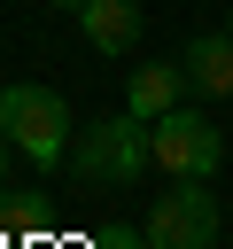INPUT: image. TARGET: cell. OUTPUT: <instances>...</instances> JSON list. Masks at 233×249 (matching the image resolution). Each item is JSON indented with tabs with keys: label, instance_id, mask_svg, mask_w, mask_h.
<instances>
[{
	"label": "cell",
	"instance_id": "obj_1",
	"mask_svg": "<svg viewBox=\"0 0 233 249\" xmlns=\"http://www.w3.org/2000/svg\"><path fill=\"white\" fill-rule=\"evenodd\" d=\"M155 163V148H148V124L124 109V117H101V124H85L78 140H70V171L85 179V187H132L140 171Z\"/></svg>",
	"mask_w": 233,
	"mask_h": 249
},
{
	"label": "cell",
	"instance_id": "obj_2",
	"mask_svg": "<svg viewBox=\"0 0 233 249\" xmlns=\"http://www.w3.org/2000/svg\"><path fill=\"white\" fill-rule=\"evenodd\" d=\"M0 132H8L16 156H31L39 171H54V163L70 156V140H78L54 86H8V93H0Z\"/></svg>",
	"mask_w": 233,
	"mask_h": 249
},
{
	"label": "cell",
	"instance_id": "obj_3",
	"mask_svg": "<svg viewBox=\"0 0 233 249\" xmlns=\"http://www.w3.org/2000/svg\"><path fill=\"white\" fill-rule=\"evenodd\" d=\"M148 148H155V163H163L171 179H210V171L225 163V132H217L202 109H186V101L148 124Z\"/></svg>",
	"mask_w": 233,
	"mask_h": 249
},
{
	"label": "cell",
	"instance_id": "obj_4",
	"mask_svg": "<svg viewBox=\"0 0 233 249\" xmlns=\"http://www.w3.org/2000/svg\"><path fill=\"white\" fill-rule=\"evenodd\" d=\"M148 241H155V249H210V241H217V195H210L202 179H179L171 195H155Z\"/></svg>",
	"mask_w": 233,
	"mask_h": 249
},
{
	"label": "cell",
	"instance_id": "obj_5",
	"mask_svg": "<svg viewBox=\"0 0 233 249\" xmlns=\"http://www.w3.org/2000/svg\"><path fill=\"white\" fill-rule=\"evenodd\" d=\"M179 101H186V62H140L132 86H124V109H132L140 124H155V117L179 109Z\"/></svg>",
	"mask_w": 233,
	"mask_h": 249
},
{
	"label": "cell",
	"instance_id": "obj_6",
	"mask_svg": "<svg viewBox=\"0 0 233 249\" xmlns=\"http://www.w3.org/2000/svg\"><path fill=\"white\" fill-rule=\"evenodd\" d=\"M78 31H85L101 54H124V47L140 39V8H132V0H85V8H78Z\"/></svg>",
	"mask_w": 233,
	"mask_h": 249
},
{
	"label": "cell",
	"instance_id": "obj_7",
	"mask_svg": "<svg viewBox=\"0 0 233 249\" xmlns=\"http://www.w3.org/2000/svg\"><path fill=\"white\" fill-rule=\"evenodd\" d=\"M186 86L194 93H233V31L186 39Z\"/></svg>",
	"mask_w": 233,
	"mask_h": 249
},
{
	"label": "cell",
	"instance_id": "obj_8",
	"mask_svg": "<svg viewBox=\"0 0 233 249\" xmlns=\"http://www.w3.org/2000/svg\"><path fill=\"white\" fill-rule=\"evenodd\" d=\"M85 249H155V241H148V226H140V233H132V226H101Z\"/></svg>",
	"mask_w": 233,
	"mask_h": 249
},
{
	"label": "cell",
	"instance_id": "obj_9",
	"mask_svg": "<svg viewBox=\"0 0 233 249\" xmlns=\"http://www.w3.org/2000/svg\"><path fill=\"white\" fill-rule=\"evenodd\" d=\"M8 148H16V140H8V132H0V195H8Z\"/></svg>",
	"mask_w": 233,
	"mask_h": 249
},
{
	"label": "cell",
	"instance_id": "obj_10",
	"mask_svg": "<svg viewBox=\"0 0 233 249\" xmlns=\"http://www.w3.org/2000/svg\"><path fill=\"white\" fill-rule=\"evenodd\" d=\"M54 8H62V16H78V8H85V0H54Z\"/></svg>",
	"mask_w": 233,
	"mask_h": 249
}]
</instances>
